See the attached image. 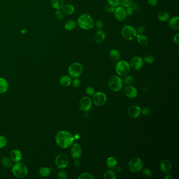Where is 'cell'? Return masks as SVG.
Instances as JSON below:
<instances>
[{
    "instance_id": "obj_1",
    "label": "cell",
    "mask_w": 179,
    "mask_h": 179,
    "mask_svg": "<svg viewBox=\"0 0 179 179\" xmlns=\"http://www.w3.org/2000/svg\"><path fill=\"white\" fill-rule=\"evenodd\" d=\"M55 141L59 147L66 149L71 147L75 140L74 136L69 132L61 130L55 135Z\"/></svg>"
},
{
    "instance_id": "obj_2",
    "label": "cell",
    "mask_w": 179,
    "mask_h": 179,
    "mask_svg": "<svg viewBox=\"0 0 179 179\" xmlns=\"http://www.w3.org/2000/svg\"><path fill=\"white\" fill-rule=\"evenodd\" d=\"M77 24L80 29L84 30H90L95 25V22L93 17L87 14L80 15L77 20Z\"/></svg>"
},
{
    "instance_id": "obj_3",
    "label": "cell",
    "mask_w": 179,
    "mask_h": 179,
    "mask_svg": "<svg viewBox=\"0 0 179 179\" xmlns=\"http://www.w3.org/2000/svg\"><path fill=\"white\" fill-rule=\"evenodd\" d=\"M12 173L15 177L23 179L28 174V169L26 166L22 162H15L12 167Z\"/></svg>"
},
{
    "instance_id": "obj_4",
    "label": "cell",
    "mask_w": 179,
    "mask_h": 179,
    "mask_svg": "<svg viewBox=\"0 0 179 179\" xmlns=\"http://www.w3.org/2000/svg\"><path fill=\"white\" fill-rule=\"evenodd\" d=\"M121 34L123 39L127 41H132L136 37L137 31L132 26L126 25L122 28Z\"/></svg>"
},
{
    "instance_id": "obj_5",
    "label": "cell",
    "mask_w": 179,
    "mask_h": 179,
    "mask_svg": "<svg viewBox=\"0 0 179 179\" xmlns=\"http://www.w3.org/2000/svg\"><path fill=\"white\" fill-rule=\"evenodd\" d=\"M130 64L126 61H119L117 62L116 71L119 76H125L128 74L130 71Z\"/></svg>"
},
{
    "instance_id": "obj_6",
    "label": "cell",
    "mask_w": 179,
    "mask_h": 179,
    "mask_svg": "<svg viewBox=\"0 0 179 179\" xmlns=\"http://www.w3.org/2000/svg\"><path fill=\"white\" fill-rule=\"evenodd\" d=\"M108 85L112 91H119L123 86V83L122 79L119 76H112L108 80Z\"/></svg>"
},
{
    "instance_id": "obj_7",
    "label": "cell",
    "mask_w": 179,
    "mask_h": 179,
    "mask_svg": "<svg viewBox=\"0 0 179 179\" xmlns=\"http://www.w3.org/2000/svg\"><path fill=\"white\" fill-rule=\"evenodd\" d=\"M84 71L83 65L80 63H74L71 64L68 67V71L69 75L74 78H77L81 75Z\"/></svg>"
},
{
    "instance_id": "obj_8",
    "label": "cell",
    "mask_w": 179,
    "mask_h": 179,
    "mask_svg": "<svg viewBox=\"0 0 179 179\" xmlns=\"http://www.w3.org/2000/svg\"><path fill=\"white\" fill-rule=\"evenodd\" d=\"M142 167L143 162L141 159L139 158H133L129 162V169L132 172H138L141 170Z\"/></svg>"
},
{
    "instance_id": "obj_9",
    "label": "cell",
    "mask_w": 179,
    "mask_h": 179,
    "mask_svg": "<svg viewBox=\"0 0 179 179\" xmlns=\"http://www.w3.org/2000/svg\"><path fill=\"white\" fill-rule=\"evenodd\" d=\"M55 164L59 169H64L67 167L69 160L67 155L64 154H59L55 158Z\"/></svg>"
},
{
    "instance_id": "obj_10",
    "label": "cell",
    "mask_w": 179,
    "mask_h": 179,
    "mask_svg": "<svg viewBox=\"0 0 179 179\" xmlns=\"http://www.w3.org/2000/svg\"><path fill=\"white\" fill-rule=\"evenodd\" d=\"M113 14L115 16V19L119 22H122L123 21L125 20L128 16L125 8L122 6L121 7L119 6L115 7Z\"/></svg>"
},
{
    "instance_id": "obj_11",
    "label": "cell",
    "mask_w": 179,
    "mask_h": 179,
    "mask_svg": "<svg viewBox=\"0 0 179 179\" xmlns=\"http://www.w3.org/2000/svg\"><path fill=\"white\" fill-rule=\"evenodd\" d=\"M107 101V96L105 93L97 92L93 97V102L97 106H102Z\"/></svg>"
},
{
    "instance_id": "obj_12",
    "label": "cell",
    "mask_w": 179,
    "mask_h": 179,
    "mask_svg": "<svg viewBox=\"0 0 179 179\" xmlns=\"http://www.w3.org/2000/svg\"><path fill=\"white\" fill-rule=\"evenodd\" d=\"M130 68L135 71H138L142 68L144 65V60L140 56H135L130 61Z\"/></svg>"
},
{
    "instance_id": "obj_13",
    "label": "cell",
    "mask_w": 179,
    "mask_h": 179,
    "mask_svg": "<svg viewBox=\"0 0 179 179\" xmlns=\"http://www.w3.org/2000/svg\"><path fill=\"white\" fill-rule=\"evenodd\" d=\"M80 108L83 112H88L91 109L92 101L88 97H84L81 98L80 102Z\"/></svg>"
},
{
    "instance_id": "obj_14",
    "label": "cell",
    "mask_w": 179,
    "mask_h": 179,
    "mask_svg": "<svg viewBox=\"0 0 179 179\" xmlns=\"http://www.w3.org/2000/svg\"><path fill=\"white\" fill-rule=\"evenodd\" d=\"M71 150V154L73 159H78L80 158L82 154V150L80 145L77 143L73 144Z\"/></svg>"
},
{
    "instance_id": "obj_15",
    "label": "cell",
    "mask_w": 179,
    "mask_h": 179,
    "mask_svg": "<svg viewBox=\"0 0 179 179\" xmlns=\"http://www.w3.org/2000/svg\"><path fill=\"white\" fill-rule=\"evenodd\" d=\"M127 114L131 118H138L141 114V109L137 105H132L128 108Z\"/></svg>"
},
{
    "instance_id": "obj_16",
    "label": "cell",
    "mask_w": 179,
    "mask_h": 179,
    "mask_svg": "<svg viewBox=\"0 0 179 179\" xmlns=\"http://www.w3.org/2000/svg\"><path fill=\"white\" fill-rule=\"evenodd\" d=\"M124 93L126 96L129 98H135L137 96L138 91L137 89L132 86H127L124 88Z\"/></svg>"
},
{
    "instance_id": "obj_17",
    "label": "cell",
    "mask_w": 179,
    "mask_h": 179,
    "mask_svg": "<svg viewBox=\"0 0 179 179\" xmlns=\"http://www.w3.org/2000/svg\"><path fill=\"white\" fill-rule=\"evenodd\" d=\"M10 158L11 159L12 162H20L22 159V152L18 149H14L11 151L10 154Z\"/></svg>"
},
{
    "instance_id": "obj_18",
    "label": "cell",
    "mask_w": 179,
    "mask_h": 179,
    "mask_svg": "<svg viewBox=\"0 0 179 179\" xmlns=\"http://www.w3.org/2000/svg\"><path fill=\"white\" fill-rule=\"evenodd\" d=\"M106 37V33L103 30H98L95 33L94 37V40L97 43H100L105 40Z\"/></svg>"
},
{
    "instance_id": "obj_19",
    "label": "cell",
    "mask_w": 179,
    "mask_h": 179,
    "mask_svg": "<svg viewBox=\"0 0 179 179\" xmlns=\"http://www.w3.org/2000/svg\"><path fill=\"white\" fill-rule=\"evenodd\" d=\"M160 168L162 172L165 173H168L170 172L172 170V165L169 160H163L161 162Z\"/></svg>"
},
{
    "instance_id": "obj_20",
    "label": "cell",
    "mask_w": 179,
    "mask_h": 179,
    "mask_svg": "<svg viewBox=\"0 0 179 179\" xmlns=\"http://www.w3.org/2000/svg\"><path fill=\"white\" fill-rule=\"evenodd\" d=\"M169 26L173 30H178L179 29V17L175 16L169 19Z\"/></svg>"
},
{
    "instance_id": "obj_21",
    "label": "cell",
    "mask_w": 179,
    "mask_h": 179,
    "mask_svg": "<svg viewBox=\"0 0 179 179\" xmlns=\"http://www.w3.org/2000/svg\"><path fill=\"white\" fill-rule=\"evenodd\" d=\"M63 14L65 15H72L75 12V7L71 4H67L63 6L62 9H61Z\"/></svg>"
},
{
    "instance_id": "obj_22",
    "label": "cell",
    "mask_w": 179,
    "mask_h": 179,
    "mask_svg": "<svg viewBox=\"0 0 179 179\" xmlns=\"http://www.w3.org/2000/svg\"><path fill=\"white\" fill-rule=\"evenodd\" d=\"M137 42L139 44L142 46H145L148 44L149 39L147 36L145 35L144 34H137L136 37Z\"/></svg>"
},
{
    "instance_id": "obj_23",
    "label": "cell",
    "mask_w": 179,
    "mask_h": 179,
    "mask_svg": "<svg viewBox=\"0 0 179 179\" xmlns=\"http://www.w3.org/2000/svg\"><path fill=\"white\" fill-rule=\"evenodd\" d=\"M9 83L4 78L0 77V94L6 93L9 89Z\"/></svg>"
},
{
    "instance_id": "obj_24",
    "label": "cell",
    "mask_w": 179,
    "mask_h": 179,
    "mask_svg": "<svg viewBox=\"0 0 179 179\" xmlns=\"http://www.w3.org/2000/svg\"><path fill=\"white\" fill-rule=\"evenodd\" d=\"M109 56L112 61L114 62H118L120 61V53L117 49H112L109 53Z\"/></svg>"
},
{
    "instance_id": "obj_25",
    "label": "cell",
    "mask_w": 179,
    "mask_h": 179,
    "mask_svg": "<svg viewBox=\"0 0 179 179\" xmlns=\"http://www.w3.org/2000/svg\"><path fill=\"white\" fill-rule=\"evenodd\" d=\"M51 5L56 10H61L64 5V0H51Z\"/></svg>"
},
{
    "instance_id": "obj_26",
    "label": "cell",
    "mask_w": 179,
    "mask_h": 179,
    "mask_svg": "<svg viewBox=\"0 0 179 179\" xmlns=\"http://www.w3.org/2000/svg\"><path fill=\"white\" fill-rule=\"evenodd\" d=\"M72 82L71 77L68 75H64L61 77L60 84L62 86L67 87L71 85Z\"/></svg>"
},
{
    "instance_id": "obj_27",
    "label": "cell",
    "mask_w": 179,
    "mask_h": 179,
    "mask_svg": "<svg viewBox=\"0 0 179 179\" xmlns=\"http://www.w3.org/2000/svg\"><path fill=\"white\" fill-rule=\"evenodd\" d=\"M158 19L161 22H166L170 19V15L167 11H161L158 14Z\"/></svg>"
},
{
    "instance_id": "obj_28",
    "label": "cell",
    "mask_w": 179,
    "mask_h": 179,
    "mask_svg": "<svg viewBox=\"0 0 179 179\" xmlns=\"http://www.w3.org/2000/svg\"><path fill=\"white\" fill-rule=\"evenodd\" d=\"M77 23L75 21L70 20L66 21L64 24V28L66 30L71 31L76 28Z\"/></svg>"
},
{
    "instance_id": "obj_29",
    "label": "cell",
    "mask_w": 179,
    "mask_h": 179,
    "mask_svg": "<svg viewBox=\"0 0 179 179\" xmlns=\"http://www.w3.org/2000/svg\"><path fill=\"white\" fill-rule=\"evenodd\" d=\"M106 165L109 169H114L117 165V160L115 158L110 157L107 159Z\"/></svg>"
},
{
    "instance_id": "obj_30",
    "label": "cell",
    "mask_w": 179,
    "mask_h": 179,
    "mask_svg": "<svg viewBox=\"0 0 179 179\" xmlns=\"http://www.w3.org/2000/svg\"><path fill=\"white\" fill-rule=\"evenodd\" d=\"M52 169L48 167H43L39 169V174L42 177H48L50 175Z\"/></svg>"
},
{
    "instance_id": "obj_31",
    "label": "cell",
    "mask_w": 179,
    "mask_h": 179,
    "mask_svg": "<svg viewBox=\"0 0 179 179\" xmlns=\"http://www.w3.org/2000/svg\"><path fill=\"white\" fill-rule=\"evenodd\" d=\"M1 163L4 167L7 168H11L13 166L12 161L11 160V159L10 158L7 157L2 158V160H1Z\"/></svg>"
},
{
    "instance_id": "obj_32",
    "label": "cell",
    "mask_w": 179,
    "mask_h": 179,
    "mask_svg": "<svg viewBox=\"0 0 179 179\" xmlns=\"http://www.w3.org/2000/svg\"><path fill=\"white\" fill-rule=\"evenodd\" d=\"M103 179H116V176L113 171L108 170L106 171L103 174Z\"/></svg>"
},
{
    "instance_id": "obj_33",
    "label": "cell",
    "mask_w": 179,
    "mask_h": 179,
    "mask_svg": "<svg viewBox=\"0 0 179 179\" xmlns=\"http://www.w3.org/2000/svg\"><path fill=\"white\" fill-rule=\"evenodd\" d=\"M132 4V0H120V4L125 8L131 6Z\"/></svg>"
},
{
    "instance_id": "obj_34",
    "label": "cell",
    "mask_w": 179,
    "mask_h": 179,
    "mask_svg": "<svg viewBox=\"0 0 179 179\" xmlns=\"http://www.w3.org/2000/svg\"><path fill=\"white\" fill-rule=\"evenodd\" d=\"M78 179H94V177L92 174L89 173H83L80 174V176L78 177Z\"/></svg>"
},
{
    "instance_id": "obj_35",
    "label": "cell",
    "mask_w": 179,
    "mask_h": 179,
    "mask_svg": "<svg viewBox=\"0 0 179 179\" xmlns=\"http://www.w3.org/2000/svg\"><path fill=\"white\" fill-rule=\"evenodd\" d=\"M143 60L148 64H151L154 61V58L151 55H148L145 56Z\"/></svg>"
},
{
    "instance_id": "obj_36",
    "label": "cell",
    "mask_w": 179,
    "mask_h": 179,
    "mask_svg": "<svg viewBox=\"0 0 179 179\" xmlns=\"http://www.w3.org/2000/svg\"><path fill=\"white\" fill-rule=\"evenodd\" d=\"M7 140L6 137L3 135H0V149H2L7 145Z\"/></svg>"
},
{
    "instance_id": "obj_37",
    "label": "cell",
    "mask_w": 179,
    "mask_h": 179,
    "mask_svg": "<svg viewBox=\"0 0 179 179\" xmlns=\"http://www.w3.org/2000/svg\"><path fill=\"white\" fill-rule=\"evenodd\" d=\"M135 81V78L133 76L131 75L127 76L124 79V83L126 84L130 85L132 84Z\"/></svg>"
},
{
    "instance_id": "obj_38",
    "label": "cell",
    "mask_w": 179,
    "mask_h": 179,
    "mask_svg": "<svg viewBox=\"0 0 179 179\" xmlns=\"http://www.w3.org/2000/svg\"><path fill=\"white\" fill-rule=\"evenodd\" d=\"M55 19L58 21L62 20L64 17V14L61 10H56L55 13Z\"/></svg>"
},
{
    "instance_id": "obj_39",
    "label": "cell",
    "mask_w": 179,
    "mask_h": 179,
    "mask_svg": "<svg viewBox=\"0 0 179 179\" xmlns=\"http://www.w3.org/2000/svg\"><path fill=\"white\" fill-rule=\"evenodd\" d=\"M141 173L142 175L146 177H149L151 176L152 172L148 168H145V169H143L141 170Z\"/></svg>"
},
{
    "instance_id": "obj_40",
    "label": "cell",
    "mask_w": 179,
    "mask_h": 179,
    "mask_svg": "<svg viewBox=\"0 0 179 179\" xmlns=\"http://www.w3.org/2000/svg\"><path fill=\"white\" fill-rule=\"evenodd\" d=\"M108 4L114 7H119L120 5V0H107Z\"/></svg>"
},
{
    "instance_id": "obj_41",
    "label": "cell",
    "mask_w": 179,
    "mask_h": 179,
    "mask_svg": "<svg viewBox=\"0 0 179 179\" xmlns=\"http://www.w3.org/2000/svg\"><path fill=\"white\" fill-rule=\"evenodd\" d=\"M57 177L60 179H66L68 177L67 174L64 171H60L58 173Z\"/></svg>"
},
{
    "instance_id": "obj_42",
    "label": "cell",
    "mask_w": 179,
    "mask_h": 179,
    "mask_svg": "<svg viewBox=\"0 0 179 179\" xmlns=\"http://www.w3.org/2000/svg\"><path fill=\"white\" fill-rule=\"evenodd\" d=\"M86 93L90 96H93L95 93V88L93 87L89 86L86 89Z\"/></svg>"
},
{
    "instance_id": "obj_43",
    "label": "cell",
    "mask_w": 179,
    "mask_h": 179,
    "mask_svg": "<svg viewBox=\"0 0 179 179\" xmlns=\"http://www.w3.org/2000/svg\"><path fill=\"white\" fill-rule=\"evenodd\" d=\"M95 26L98 30H102L103 27V23L102 20H98L95 23Z\"/></svg>"
},
{
    "instance_id": "obj_44",
    "label": "cell",
    "mask_w": 179,
    "mask_h": 179,
    "mask_svg": "<svg viewBox=\"0 0 179 179\" xmlns=\"http://www.w3.org/2000/svg\"><path fill=\"white\" fill-rule=\"evenodd\" d=\"M71 84H72L73 86L74 87L77 88L78 87L80 86V84H81V81L80 80V79L75 78L74 80H73L72 82H71Z\"/></svg>"
},
{
    "instance_id": "obj_45",
    "label": "cell",
    "mask_w": 179,
    "mask_h": 179,
    "mask_svg": "<svg viewBox=\"0 0 179 179\" xmlns=\"http://www.w3.org/2000/svg\"><path fill=\"white\" fill-rule=\"evenodd\" d=\"M115 7H112V5H109V4H107L105 7V9L106 10L107 12H109V13H112V12H114V10H115Z\"/></svg>"
},
{
    "instance_id": "obj_46",
    "label": "cell",
    "mask_w": 179,
    "mask_h": 179,
    "mask_svg": "<svg viewBox=\"0 0 179 179\" xmlns=\"http://www.w3.org/2000/svg\"><path fill=\"white\" fill-rule=\"evenodd\" d=\"M135 30L137 31V34H143L145 30V27L142 26H139L138 27H137V29H135Z\"/></svg>"
},
{
    "instance_id": "obj_47",
    "label": "cell",
    "mask_w": 179,
    "mask_h": 179,
    "mask_svg": "<svg viewBox=\"0 0 179 179\" xmlns=\"http://www.w3.org/2000/svg\"><path fill=\"white\" fill-rule=\"evenodd\" d=\"M150 112V109L148 107H145L142 110H141V113H142L145 116L149 115Z\"/></svg>"
},
{
    "instance_id": "obj_48",
    "label": "cell",
    "mask_w": 179,
    "mask_h": 179,
    "mask_svg": "<svg viewBox=\"0 0 179 179\" xmlns=\"http://www.w3.org/2000/svg\"><path fill=\"white\" fill-rule=\"evenodd\" d=\"M173 42H174V43H175L176 45H179V33H177V34L174 35V36H173Z\"/></svg>"
},
{
    "instance_id": "obj_49",
    "label": "cell",
    "mask_w": 179,
    "mask_h": 179,
    "mask_svg": "<svg viewBox=\"0 0 179 179\" xmlns=\"http://www.w3.org/2000/svg\"><path fill=\"white\" fill-rule=\"evenodd\" d=\"M126 10L127 12V15H131L134 13V10L131 6L127 7V9H126Z\"/></svg>"
},
{
    "instance_id": "obj_50",
    "label": "cell",
    "mask_w": 179,
    "mask_h": 179,
    "mask_svg": "<svg viewBox=\"0 0 179 179\" xmlns=\"http://www.w3.org/2000/svg\"><path fill=\"white\" fill-rule=\"evenodd\" d=\"M148 3L150 6L154 7L157 4L158 0H148Z\"/></svg>"
},
{
    "instance_id": "obj_51",
    "label": "cell",
    "mask_w": 179,
    "mask_h": 179,
    "mask_svg": "<svg viewBox=\"0 0 179 179\" xmlns=\"http://www.w3.org/2000/svg\"><path fill=\"white\" fill-rule=\"evenodd\" d=\"M74 164L76 167H80V161L78 160V159H75V161Z\"/></svg>"
},
{
    "instance_id": "obj_52",
    "label": "cell",
    "mask_w": 179,
    "mask_h": 179,
    "mask_svg": "<svg viewBox=\"0 0 179 179\" xmlns=\"http://www.w3.org/2000/svg\"><path fill=\"white\" fill-rule=\"evenodd\" d=\"M164 179H173V177L172 176L170 175V174H168L166 175L164 177Z\"/></svg>"
},
{
    "instance_id": "obj_53",
    "label": "cell",
    "mask_w": 179,
    "mask_h": 179,
    "mask_svg": "<svg viewBox=\"0 0 179 179\" xmlns=\"http://www.w3.org/2000/svg\"><path fill=\"white\" fill-rule=\"evenodd\" d=\"M80 135L76 134V135H74L75 140V139L78 140V139H80Z\"/></svg>"
},
{
    "instance_id": "obj_54",
    "label": "cell",
    "mask_w": 179,
    "mask_h": 179,
    "mask_svg": "<svg viewBox=\"0 0 179 179\" xmlns=\"http://www.w3.org/2000/svg\"><path fill=\"white\" fill-rule=\"evenodd\" d=\"M21 33L23 34H26V33H27V30L25 29H22V30H21Z\"/></svg>"
}]
</instances>
